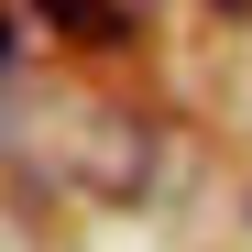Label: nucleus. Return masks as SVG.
Returning a JSON list of instances; mask_svg holds the SVG:
<instances>
[{
	"instance_id": "nucleus-1",
	"label": "nucleus",
	"mask_w": 252,
	"mask_h": 252,
	"mask_svg": "<svg viewBox=\"0 0 252 252\" xmlns=\"http://www.w3.org/2000/svg\"><path fill=\"white\" fill-rule=\"evenodd\" d=\"M66 44H132V22H143V0H33Z\"/></svg>"
},
{
	"instance_id": "nucleus-2",
	"label": "nucleus",
	"mask_w": 252,
	"mask_h": 252,
	"mask_svg": "<svg viewBox=\"0 0 252 252\" xmlns=\"http://www.w3.org/2000/svg\"><path fill=\"white\" fill-rule=\"evenodd\" d=\"M208 11H220V22H252V0H208Z\"/></svg>"
}]
</instances>
